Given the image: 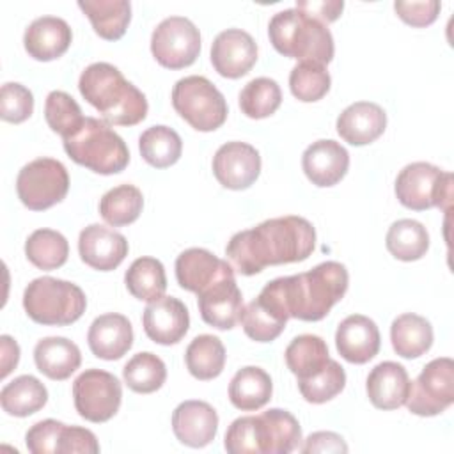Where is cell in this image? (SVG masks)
Returning <instances> with one entry per match:
<instances>
[{
    "label": "cell",
    "instance_id": "30bf717a",
    "mask_svg": "<svg viewBox=\"0 0 454 454\" xmlns=\"http://www.w3.org/2000/svg\"><path fill=\"white\" fill-rule=\"evenodd\" d=\"M69 190L66 167L53 158H37L27 163L16 179L21 204L32 211H43L59 204Z\"/></svg>",
    "mask_w": 454,
    "mask_h": 454
},
{
    "label": "cell",
    "instance_id": "9c48e42d",
    "mask_svg": "<svg viewBox=\"0 0 454 454\" xmlns=\"http://www.w3.org/2000/svg\"><path fill=\"white\" fill-rule=\"evenodd\" d=\"M395 195L404 207L413 211H424L434 206L449 209L452 174L426 161L410 163L397 174Z\"/></svg>",
    "mask_w": 454,
    "mask_h": 454
},
{
    "label": "cell",
    "instance_id": "e575fe53",
    "mask_svg": "<svg viewBox=\"0 0 454 454\" xmlns=\"http://www.w3.org/2000/svg\"><path fill=\"white\" fill-rule=\"evenodd\" d=\"M124 282L137 300L154 301L161 298L167 289L165 268L154 257H138L126 270Z\"/></svg>",
    "mask_w": 454,
    "mask_h": 454
},
{
    "label": "cell",
    "instance_id": "9a60e30c",
    "mask_svg": "<svg viewBox=\"0 0 454 454\" xmlns=\"http://www.w3.org/2000/svg\"><path fill=\"white\" fill-rule=\"evenodd\" d=\"M211 62L220 76L241 78L257 62V44L248 32L227 28L211 44Z\"/></svg>",
    "mask_w": 454,
    "mask_h": 454
},
{
    "label": "cell",
    "instance_id": "ab89813d",
    "mask_svg": "<svg viewBox=\"0 0 454 454\" xmlns=\"http://www.w3.org/2000/svg\"><path fill=\"white\" fill-rule=\"evenodd\" d=\"M128 388L138 394H151L161 388L167 380V367L160 356L151 351L137 353L122 369Z\"/></svg>",
    "mask_w": 454,
    "mask_h": 454
},
{
    "label": "cell",
    "instance_id": "ac0fdd59",
    "mask_svg": "<svg viewBox=\"0 0 454 454\" xmlns=\"http://www.w3.org/2000/svg\"><path fill=\"white\" fill-rule=\"evenodd\" d=\"M78 252L87 266L98 271H110L128 255V241L121 232L92 223L80 232Z\"/></svg>",
    "mask_w": 454,
    "mask_h": 454
},
{
    "label": "cell",
    "instance_id": "603a6c76",
    "mask_svg": "<svg viewBox=\"0 0 454 454\" xmlns=\"http://www.w3.org/2000/svg\"><path fill=\"white\" fill-rule=\"evenodd\" d=\"M87 342L94 356L103 360H119L133 346V326L122 314H103L92 321Z\"/></svg>",
    "mask_w": 454,
    "mask_h": 454
},
{
    "label": "cell",
    "instance_id": "1f68e13d",
    "mask_svg": "<svg viewBox=\"0 0 454 454\" xmlns=\"http://www.w3.org/2000/svg\"><path fill=\"white\" fill-rule=\"evenodd\" d=\"M48 401L46 387L34 376L23 374L7 383L0 392V403L5 413L28 417L39 411Z\"/></svg>",
    "mask_w": 454,
    "mask_h": 454
},
{
    "label": "cell",
    "instance_id": "7bdbcfd3",
    "mask_svg": "<svg viewBox=\"0 0 454 454\" xmlns=\"http://www.w3.org/2000/svg\"><path fill=\"white\" fill-rule=\"evenodd\" d=\"M330 83L332 78L326 67L317 62H300L289 74V89L303 103L319 101L330 90Z\"/></svg>",
    "mask_w": 454,
    "mask_h": 454
},
{
    "label": "cell",
    "instance_id": "d6a6232c",
    "mask_svg": "<svg viewBox=\"0 0 454 454\" xmlns=\"http://www.w3.org/2000/svg\"><path fill=\"white\" fill-rule=\"evenodd\" d=\"M184 362L193 378L202 381L213 380L223 371L225 348L215 335H197L186 348Z\"/></svg>",
    "mask_w": 454,
    "mask_h": 454
},
{
    "label": "cell",
    "instance_id": "d6986e66",
    "mask_svg": "<svg viewBox=\"0 0 454 454\" xmlns=\"http://www.w3.org/2000/svg\"><path fill=\"white\" fill-rule=\"evenodd\" d=\"M380 330L372 319L362 314H351L342 319L335 332L339 355L351 364H365L380 351Z\"/></svg>",
    "mask_w": 454,
    "mask_h": 454
},
{
    "label": "cell",
    "instance_id": "ba28073f",
    "mask_svg": "<svg viewBox=\"0 0 454 454\" xmlns=\"http://www.w3.org/2000/svg\"><path fill=\"white\" fill-rule=\"evenodd\" d=\"M174 110L197 131H215L227 119L223 94L204 76L192 74L176 82L172 89Z\"/></svg>",
    "mask_w": 454,
    "mask_h": 454
},
{
    "label": "cell",
    "instance_id": "7402d4cb",
    "mask_svg": "<svg viewBox=\"0 0 454 454\" xmlns=\"http://www.w3.org/2000/svg\"><path fill=\"white\" fill-rule=\"evenodd\" d=\"M301 167L312 184L321 188L333 186L346 176L349 154L335 140H317L303 151Z\"/></svg>",
    "mask_w": 454,
    "mask_h": 454
},
{
    "label": "cell",
    "instance_id": "4dcf8cb0",
    "mask_svg": "<svg viewBox=\"0 0 454 454\" xmlns=\"http://www.w3.org/2000/svg\"><path fill=\"white\" fill-rule=\"evenodd\" d=\"M286 364L287 369L298 378L307 380L328 364V346L326 342L312 333L298 335L291 340V344L286 348Z\"/></svg>",
    "mask_w": 454,
    "mask_h": 454
},
{
    "label": "cell",
    "instance_id": "484cf974",
    "mask_svg": "<svg viewBox=\"0 0 454 454\" xmlns=\"http://www.w3.org/2000/svg\"><path fill=\"white\" fill-rule=\"evenodd\" d=\"M410 378L397 362H381L367 376V395L372 406L380 410H395L403 406L410 394Z\"/></svg>",
    "mask_w": 454,
    "mask_h": 454
},
{
    "label": "cell",
    "instance_id": "816d5d0a",
    "mask_svg": "<svg viewBox=\"0 0 454 454\" xmlns=\"http://www.w3.org/2000/svg\"><path fill=\"white\" fill-rule=\"evenodd\" d=\"M0 342H2V378H5L18 365L20 346L9 335H2Z\"/></svg>",
    "mask_w": 454,
    "mask_h": 454
},
{
    "label": "cell",
    "instance_id": "3957f363",
    "mask_svg": "<svg viewBox=\"0 0 454 454\" xmlns=\"http://www.w3.org/2000/svg\"><path fill=\"white\" fill-rule=\"evenodd\" d=\"M78 89L108 124L135 126L147 115L149 105L142 90L108 62L87 66L80 74Z\"/></svg>",
    "mask_w": 454,
    "mask_h": 454
},
{
    "label": "cell",
    "instance_id": "f907efd6",
    "mask_svg": "<svg viewBox=\"0 0 454 454\" xmlns=\"http://www.w3.org/2000/svg\"><path fill=\"white\" fill-rule=\"evenodd\" d=\"M303 454H310V452H348V445L342 440L340 434L332 433V431H317L312 433L303 447H301Z\"/></svg>",
    "mask_w": 454,
    "mask_h": 454
},
{
    "label": "cell",
    "instance_id": "f546056e",
    "mask_svg": "<svg viewBox=\"0 0 454 454\" xmlns=\"http://www.w3.org/2000/svg\"><path fill=\"white\" fill-rule=\"evenodd\" d=\"M273 392V383L270 374L261 367H243L239 369L229 385L231 403L243 411H254L262 408Z\"/></svg>",
    "mask_w": 454,
    "mask_h": 454
},
{
    "label": "cell",
    "instance_id": "c3c4849f",
    "mask_svg": "<svg viewBox=\"0 0 454 454\" xmlns=\"http://www.w3.org/2000/svg\"><path fill=\"white\" fill-rule=\"evenodd\" d=\"M438 0H426V2H395L394 9L397 16L411 25V27H427L431 25L440 12Z\"/></svg>",
    "mask_w": 454,
    "mask_h": 454
},
{
    "label": "cell",
    "instance_id": "52a82bcc",
    "mask_svg": "<svg viewBox=\"0 0 454 454\" xmlns=\"http://www.w3.org/2000/svg\"><path fill=\"white\" fill-rule=\"evenodd\" d=\"M85 307L87 298L76 284L53 277L34 278L23 293V309L39 325H71L82 317Z\"/></svg>",
    "mask_w": 454,
    "mask_h": 454
},
{
    "label": "cell",
    "instance_id": "f1b7e54d",
    "mask_svg": "<svg viewBox=\"0 0 454 454\" xmlns=\"http://www.w3.org/2000/svg\"><path fill=\"white\" fill-rule=\"evenodd\" d=\"M394 351L403 358H417L433 344V326L419 314H401L390 325Z\"/></svg>",
    "mask_w": 454,
    "mask_h": 454
},
{
    "label": "cell",
    "instance_id": "681fc988",
    "mask_svg": "<svg viewBox=\"0 0 454 454\" xmlns=\"http://www.w3.org/2000/svg\"><path fill=\"white\" fill-rule=\"evenodd\" d=\"M296 9H300L301 12L326 23L335 21L342 9H344V2L342 0H300L296 2Z\"/></svg>",
    "mask_w": 454,
    "mask_h": 454
},
{
    "label": "cell",
    "instance_id": "8d00e7d4",
    "mask_svg": "<svg viewBox=\"0 0 454 454\" xmlns=\"http://www.w3.org/2000/svg\"><path fill=\"white\" fill-rule=\"evenodd\" d=\"M144 207L142 192L133 184H119L108 190L99 200V215L114 227L133 223Z\"/></svg>",
    "mask_w": 454,
    "mask_h": 454
},
{
    "label": "cell",
    "instance_id": "e0dca14e",
    "mask_svg": "<svg viewBox=\"0 0 454 454\" xmlns=\"http://www.w3.org/2000/svg\"><path fill=\"white\" fill-rule=\"evenodd\" d=\"M142 325L145 335L163 346L179 342L190 326V314L186 305L174 296H161L144 310Z\"/></svg>",
    "mask_w": 454,
    "mask_h": 454
},
{
    "label": "cell",
    "instance_id": "d4e9b609",
    "mask_svg": "<svg viewBox=\"0 0 454 454\" xmlns=\"http://www.w3.org/2000/svg\"><path fill=\"white\" fill-rule=\"evenodd\" d=\"M73 39L69 25L57 16H41L34 20L23 35L27 53L41 62L62 57Z\"/></svg>",
    "mask_w": 454,
    "mask_h": 454
},
{
    "label": "cell",
    "instance_id": "7a4b0ae2",
    "mask_svg": "<svg viewBox=\"0 0 454 454\" xmlns=\"http://www.w3.org/2000/svg\"><path fill=\"white\" fill-rule=\"evenodd\" d=\"M348 270L337 261H326L309 271L268 282L259 296L275 305L287 319L319 321L348 291Z\"/></svg>",
    "mask_w": 454,
    "mask_h": 454
},
{
    "label": "cell",
    "instance_id": "bcb514c9",
    "mask_svg": "<svg viewBox=\"0 0 454 454\" xmlns=\"http://www.w3.org/2000/svg\"><path fill=\"white\" fill-rule=\"evenodd\" d=\"M64 426L66 424L53 419H46L34 424L25 436L27 449L32 454H57V443Z\"/></svg>",
    "mask_w": 454,
    "mask_h": 454
},
{
    "label": "cell",
    "instance_id": "5b68a950",
    "mask_svg": "<svg viewBox=\"0 0 454 454\" xmlns=\"http://www.w3.org/2000/svg\"><path fill=\"white\" fill-rule=\"evenodd\" d=\"M268 35L284 57L323 66L333 59V37L328 27L296 7L277 12L270 21Z\"/></svg>",
    "mask_w": 454,
    "mask_h": 454
},
{
    "label": "cell",
    "instance_id": "4316f807",
    "mask_svg": "<svg viewBox=\"0 0 454 454\" xmlns=\"http://www.w3.org/2000/svg\"><path fill=\"white\" fill-rule=\"evenodd\" d=\"M34 362L46 378L67 380L82 364L78 346L66 337H44L34 348Z\"/></svg>",
    "mask_w": 454,
    "mask_h": 454
},
{
    "label": "cell",
    "instance_id": "60d3db41",
    "mask_svg": "<svg viewBox=\"0 0 454 454\" xmlns=\"http://www.w3.org/2000/svg\"><path fill=\"white\" fill-rule=\"evenodd\" d=\"M282 103V90L271 78L250 80L239 92V108L250 119H264L277 112Z\"/></svg>",
    "mask_w": 454,
    "mask_h": 454
},
{
    "label": "cell",
    "instance_id": "836d02e7",
    "mask_svg": "<svg viewBox=\"0 0 454 454\" xmlns=\"http://www.w3.org/2000/svg\"><path fill=\"white\" fill-rule=\"evenodd\" d=\"M387 250L399 261H417L429 248V234L426 227L411 218L397 220L387 232Z\"/></svg>",
    "mask_w": 454,
    "mask_h": 454
},
{
    "label": "cell",
    "instance_id": "6da1fadb",
    "mask_svg": "<svg viewBox=\"0 0 454 454\" xmlns=\"http://www.w3.org/2000/svg\"><path fill=\"white\" fill-rule=\"evenodd\" d=\"M316 247V231L303 216L264 220L254 229L236 232L225 254L241 275H255L266 266L305 261Z\"/></svg>",
    "mask_w": 454,
    "mask_h": 454
},
{
    "label": "cell",
    "instance_id": "d590c367",
    "mask_svg": "<svg viewBox=\"0 0 454 454\" xmlns=\"http://www.w3.org/2000/svg\"><path fill=\"white\" fill-rule=\"evenodd\" d=\"M138 147L142 158L156 168H167L174 165L181 158L183 142L177 131H174L168 126L158 124L147 128L140 138Z\"/></svg>",
    "mask_w": 454,
    "mask_h": 454
},
{
    "label": "cell",
    "instance_id": "2e32d148",
    "mask_svg": "<svg viewBox=\"0 0 454 454\" xmlns=\"http://www.w3.org/2000/svg\"><path fill=\"white\" fill-rule=\"evenodd\" d=\"M199 312L204 323L218 330H231L241 317L243 296L234 275L222 277L197 294Z\"/></svg>",
    "mask_w": 454,
    "mask_h": 454
},
{
    "label": "cell",
    "instance_id": "ee69618b",
    "mask_svg": "<svg viewBox=\"0 0 454 454\" xmlns=\"http://www.w3.org/2000/svg\"><path fill=\"white\" fill-rule=\"evenodd\" d=\"M344 385H346V372L342 365L332 358L317 374L307 380H298L300 394L303 395L305 401L312 404H321L333 399L337 394L342 392Z\"/></svg>",
    "mask_w": 454,
    "mask_h": 454
},
{
    "label": "cell",
    "instance_id": "8fae6325",
    "mask_svg": "<svg viewBox=\"0 0 454 454\" xmlns=\"http://www.w3.org/2000/svg\"><path fill=\"white\" fill-rule=\"evenodd\" d=\"M454 401V362L440 356L426 364L410 385L406 406L419 417H433L445 411Z\"/></svg>",
    "mask_w": 454,
    "mask_h": 454
},
{
    "label": "cell",
    "instance_id": "7dc6e473",
    "mask_svg": "<svg viewBox=\"0 0 454 454\" xmlns=\"http://www.w3.org/2000/svg\"><path fill=\"white\" fill-rule=\"evenodd\" d=\"M73 452L98 454L99 443L96 440V434L90 429H85L80 426H64L57 443V454H73Z\"/></svg>",
    "mask_w": 454,
    "mask_h": 454
},
{
    "label": "cell",
    "instance_id": "ffe728a7",
    "mask_svg": "<svg viewBox=\"0 0 454 454\" xmlns=\"http://www.w3.org/2000/svg\"><path fill=\"white\" fill-rule=\"evenodd\" d=\"M227 275H234V268L206 248H188L176 259L177 284L195 294Z\"/></svg>",
    "mask_w": 454,
    "mask_h": 454
},
{
    "label": "cell",
    "instance_id": "277c9868",
    "mask_svg": "<svg viewBox=\"0 0 454 454\" xmlns=\"http://www.w3.org/2000/svg\"><path fill=\"white\" fill-rule=\"evenodd\" d=\"M300 443L301 427L298 420L280 408L236 419L223 440V447L231 454H289Z\"/></svg>",
    "mask_w": 454,
    "mask_h": 454
},
{
    "label": "cell",
    "instance_id": "cb8c5ba5",
    "mask_svg": "<svg viewBox=\"0 0 454 454\" xmlns=\"http://www.w3.org/2000/svg\"><path fill=\"white\" fill-rule=\"evenodd\" d=\"M387 128L385 110L371 101H356L337 117V133L351 145H367L380 138Z\"/></svg>",
    "mask_w": 454,
    "mask_h": 454
},
{
    "label": "cell",
    "instance_id": "5bb4252c",
    "mask_svg": "<svg viewBox=\"0 0 454 454\" xmlns=\"http://www.w3.org/2000/svg\"><path fill=\"white\" fill-rule=\"evenodd\" d=\"M213 174L223 188L245 190L261 174V156L250 144L227 142L213 156Z\"/></svg>",
    "mask_w": 454,
    "mask_h": 454
},
{
    "label": "cell",
    "instance_id": "44dd1931",
    "mask_svg": "<svg viewBox=\"0 0 454 454\" xmlns=\"http://www.w3.org/2000/svg\"><path fill=\"white\" fill-rule=\"evenodd\" d=\"M218 415L206 401H184L172 413V431L188 447H206L216 436Z\"/></svg>",
    "mask_w": 454,
    "mask_h": 454
},
{
    "label": "cell",
    "instance_id": "4fadbf2b",
    "mask_svg": "<svg viewBox=\"0 0 454 454\" xmlns=\"http://www.w3.org/2000/svg\"><path fill=\"white\" fill-rule=\"evenodd\" d=\"M151 51L158 64L183 69L195 62L200 51L199 28L183 16L165 18L151 35Z\"/></svg>",
    "mask_w": 454,
    "mask_h": 454
},
{
    "label": "cell",
    "instance_id": "83f0119b",
    "mask_svg": "<svg viewBox=\"0 0 454 454\" xmlns=\"http://www.w3.org/2000/svg\"><path fill=\"white\" fill-rule=\"evenodd\" d=\"M78 7L90 20L94 32L106 41L121 39L131 20L128 0H80Z\"/></svg>",
    "mask_w": 454,
    "mask_h": 454
},
{
    "label": "cell",
    "instance_id": "f35d334b",
    "mask_svg": "<svg viewBox=\"0 0 454 454\" xmlns=\"http://www.w3.org/2000/svg\"><path fill=\"white\" fill-rule=\"evenodd\" d=\"M241 326L245 333L255 342H271L286 328L287 319L280 316L271 305L262 301L259 296L252 300L241 312Z\"/></svg>",
    "mask_w": 454,
    "mask_h": 454
},
{
    "label": "cell",
    "instance_id": "f6af8a7d",
    "mask_svg": "<svg viewBox=\"0 0 454 454\" xmlns=\"http://www.w3.org/2000/svg\"><path fill=\"white\" fill-rule=\"evenodd\" d=\"M34 112L32 92L16 82L4 83L0 89V117L7 122L20 124Z\"/></svg>",
    "mask_w": 454,
    "mask_h": 454
},
{
    "label": "cell",
    "instance_id": "8992f818",
    "mask_svg": "<svg viewBox=\"0 0 454 454\" xmlns=\"http://www.w3.org/2000/svg\"><path fill=\"white\" fill-rule=\"evenodd\" d=\"M64 151L74 163L103 176L122 172L129 163L124 140L108 122L96 117H85L82 128L64 138Z\"/></svg>",
    "mask_w": 454,
    "mask_h": 454
},
{
    "label": "cell",
    "instance_id": "74e56055",
    "mask_svg": "<svg viewBox=\"0 0 454 454\" xmlns=\"http://www.w3.org/2000/svg\"><path fill=\"white\" fill-rule=\"evenodd\" d=\"M25 254L35 268L51 271L67 261L69 245L60 232L53 229H37L28 236Z\"/></svg>",
    "mask_w": 454,
    "mask_h": 454
},
{
    "label": "cell",
    "instance_id": "b9f144b4",
    "mask_svg": "<svg viewBox=\"0 0 454 454\" xmlns=\"http://www.w3.org/2000/svg\"><path fill=\"white\" fill-rule=\"evenodd\" d=\"M44 117L51 131L59 133L62 140L74 135L85 121L80 105L64 90H51L48 94L44 103Z\"/></svg>",
    "mask_w": 454,
    "mask_h": 454
},
{
    "label": "cell",
    "instance_id": "7c38bea8",
    "mask_svg": "<svg viewBox=\"0 0 454 454\" xmlns=\"http://www.w3.org/2000/svg\"><path fill=\"white\" fill-rule=\"evenodd\" d=\"M73 397L78 415L99 424L119 411L122 387L114 374L101 369H87L74 380Z\"/></svg>",
    "mask_w": 454,
    "mask_h": 454
}]
</instances>
